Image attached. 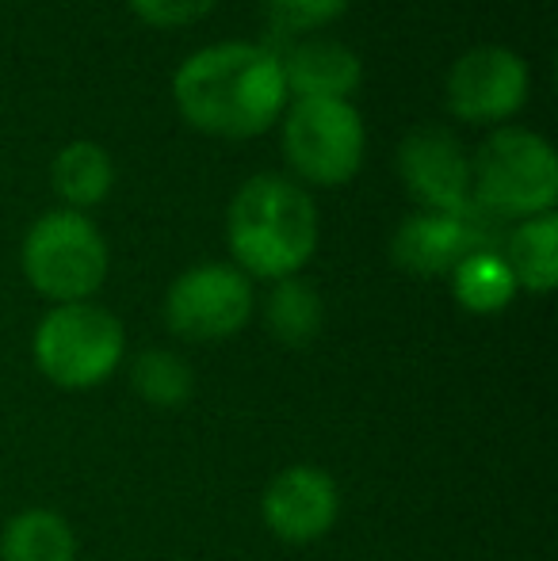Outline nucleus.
<instances>
[{"mask_svg": "<svg viewBox=\"0 0 558 561\" xmlns=\"http://www.w3.org/2000/svg\"><path fill=\"white\" fill-rule=\"evenodd\" d=\"M349 0H269V12L272 20L283 23V27H318V23H329L333 15L344 12Z\"/></svg>", "mask_w": 558, "mask_h": 561, "instance_id": "obj_19", "label": "nucleus"}, {"mask_svg": "<svg viewBox=\"0 0 558 561\" xmlns=\"http://www.w3.org/2000/svg\"><path fill=\"white\" fill-rule=\"evenodd\" d=\"M253 318V283L241 267L200 264L184 272L164 295V325L192 344H218L238 336Z\"/></svg>", "mask_w": 558, "mask_h": 561, "instance_id": "obj_7", "label": "nucleus"}, {"mask_svg": "<svg viewBox=\"0 0 558 561\" xmlns=\"http://www.w3.org/2000/svg\"><path fill=\"white\" fill-rule=\"evenodd\" d=\"M50 184L58 192L61 203L73 207H96L107 199L115 184V169L112 157L96 146V141H73L66 146L50 164Z\"/></svg>", "mask_w": 558, "mask_h": 561, "instance_id": "obj_15", "label": "nucleus"}, {"mask_svg": "<svg viewBox=\"0 0 558 561\" xmlns=\"http://www.w3.org/2000/svg\"><path fill=\"white\" fill-rule=\"evenodd\" d=\"M264 321H269L272 336L287 347H306L314 344L326 325V310H321L318 290L306 279L291 275V279H280L269 295V306H264Z\"/></svg>", "mask_w": 558, "mask_h": 561, "instance_id": "obj_17", "label": "nucleus"}, {"mask_svg": "<svg viewBox=\"0 0 558 561\" xmlns=\"http://www.w3.org/2000/svg\"><path fill=\"white\" fill-rule=\"evenodd\" d=\"M398 172L413 199L440 215L470 207V161L459 141L440 126H418L398 146Z\"/></svg>", "mask_w": 558, "mask_h": 561, "instance_id": "obj_10", "label": "nucleus"}, {"mask_svg": "<svg viewBox=\"0 0 558 561\" xmlns=\"http://www.w3.org/2000/svg\"><path fill=\"white\" fill-rule=\"evenodd\" d=\"M283 153L310 184H349L364 161V123L349 100H298L283 123Z\"/></svg>", "mask_w": 558, "mask_h": 561, "instance_id": "obj_6", "label": "nucleus"}, {"mask_svg": "<svg viewBox=\"0 0 558 561\" xmlns=\"http://www.w3.org/2000/svg\"><path fill=\"white\" fill-rule=\"evenodd\" d=\"M130 4L153 27H184V23L203 20L218 0H130Z\"/></svg>", "mask_w": 558, "mask_h": 561, "instance_id": "obj_20", "label": "nucleus"}, {"mask_svg": "<svg viewBox=\"0 0 558 561\" xmlns=\"http://www.w3.org/2000/svg\"><path fill=\"white\" fill-rule=\"evenodd\" d=\"M528 100V66L509 46H478L447 77V107L467 123H501Z\"/></svg>", "mask_w": 558, "mask_h": 561, "instance_id": "obj_8", "label": "nucleus"}, {"mask_svg": "<svg viewBox=\"0 0 558 561\" xmlns=\"http://www.w3.org/2000/svg\"><path fill=\"white\" fill-rule=\"evenodd\" d=\"M558 199V161L547 138L521 126L490 134L470 164V203L498 218L547 215Z\"/></svg>", "mask_w": 558, "mask_h": 561, "instance_id": "obj_3", "label": "nucleus"}, {"mask_svg": "<svg viewBox=\"0 0 558 561\" xmlns=\"http://www.w3.org/2000/svg\"><path fill=\"white\" fill-rule=\"evenodd\" d=\"M0 561H77V531L61 512L27 508L0 531Z\"/></svg>", "mask_w": 558, "mask_h": 561, "instance_id": "obj_13", "label": "nucleus"}, {"mask_svg": "<svg viewBox=\"0 0 558 561\" xmlns=\"http://www.w3.org/2000/svg\"><path fill=\"white\" fill-rule=\"evenodd\" d=\"M130 386L138 390V398L153 409H180L195 390L192 367L180 359L176 352L164 347H149L130 363Z\"/></svg>", "mask_w": 558, "mask_h": 561, "instance_id": "obj_18", "label": "nucleus"}, {"mask_svg": "<svg viewBox=\"0 0 558 561\" xmlns=\"http://www.w3.org/2000/svg\"><path fill=\"white\" fill-rule=\"evenodd\" d=\"M31 355L46 382L61 390H92L119 370L127 333L112 310L96 302L54 306L35 329Z\"/></svg>", "mask_w": 558, "mask_h": 561, "instance_id": "obj_4", "label": "nucleus"}, {"mask_svg": "<svg viewBox=\"0 0 558 561\" xmlns=\"http://www.w3.org/2000/svg\"><path fill=\"white\" fill-rule=\"evenodd\" d=\"M226 237L238 267L253 279H291L318 249V210L298 184L253 176L234 195Z\"/></svg>", "mask_w": 558, "mask_h": 561, "instance_id": "obj_2", "label": "nucleus"}, {"mask_svg": "<svg viewBox=\"0 0 558 561\" xmlns=\"http://www.w3.org/2000/svg\"><path fill=\"white\" fill-rule=\"evenodd\" d=\"M23 275L54 306L89 302L107 279V244L81 210H50L27 229Z\"/></svg>", "mask_w": 558, "mask_h": 561, "instance_id": "obj_5", "label": "nucleus"}, {"mask_svg": "<svg viewBox=\"0 0 558 561\" xmlns=\"http://www.w3.org/2000/svg\"><path fill=\"white\" fill-rule=\"evenodd\" d=\"M180 115L218 138H253L276 123L287 84L280 58L253 43H218L192 54L172 81Z\"/></svg>", "mask_w": 558, "mask_h": 561, "instance_id": "obj_1", "label": "nucleus"}, {"mask_svg": "<svg viewBox=\"0 0 558 561\" xmlns=\"http://www.w3.org/2000/svg\"><path fill=\"white\" fill-rule=\"evenodd\" d=\"M261 516L269 531L283 542H318L333 531L341 516V493L337 481L318 466H287L269 481L261 496Z\"/></svg>", "mask_w": 558, "mask_h": 561, "instance_id": "obj_9", "label": "nucleus"}, {"mask_svg": "<svg viewBox=\"0 0 558 561\" xmlns=\"http://www.w3.org/2000/svg\"><path fill=\"white\" fill-rule=\"evenodd\" d=\"M452 287L463 310L501 313L516 295V279L498 249H478L452 267Z\"/></svg>", "mask_w": 558, "mask_h": 561, "instance_id": "obj_16", "label": "nucleus"}, {"mask_svg": "<svg viewBox=\"0 0 558 561\" xmlns=\"http://www.w3.org/2000/svg\"><path fill=\"white\" fill-rule=\"evenodd\" d=\"M505 264L513 272L516 287L532 295H547L558 283V218L547 215L524 218L505 241Z\"/></svg>", "mask_w": 558, "mask_h": 561, "instance_id": "obj_14", "label": "nucleus"}, {"mask_svg": "<svg viewBox=\"0 0 558 561\" xmlns=\"http://www.w3.org/2000/svg\"><path fill=\"white\" fill-rule=\"evenodd\" d=\"M283 84L298 100H349L360 89V58L344 43L333 38H314L298 43L287 58L280 61Z\"/></svg>", "mask_w": 558, "mask_h": 561, "instance_id": "obj_12", "label": "nucleus"}, {"mask_svg": "<svg viewBox=\"0 0 558 561\" xmlns=\"http://www.w3.org/2000/svg\"><path fill=\"white\" fill-rule=\"evenodd\" d=\"M478 249H493L490 226L478 222V207L470 203L459 215H440V210H421L398 226L390 241V256L398 267L413 275H444L459 264L463 256Z\"/></svg>", "mask_w": 558, "mask_h": 561, "instance_id": "obj_11", "label": "nucleus"}]
</instances>
